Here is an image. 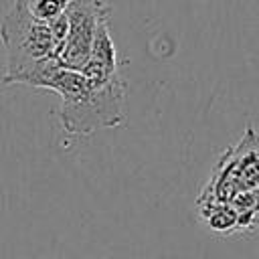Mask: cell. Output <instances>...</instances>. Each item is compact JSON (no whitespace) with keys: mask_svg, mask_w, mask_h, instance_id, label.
I'll list each match as a JSON object with an SVG mask.
<instances>
[{"mask_svg":"<svg viewBox=\"0 0 259 259\" xmlns=\"http://www.w3.org/2000/svg\"><path fill=\"white\" fill-rule=\"evenodd\" d=\"M57 115L63 130L71 136H91L97 130L121 125L125 121L123 75L87 79V89L71 101H61Z\"/></svg>","mask_w":259,"mask_h":259,"instance_id":"1","label":"cell"},{"mask_svg":"<svg viewBox=\"0 0 259 259\" xmlns=\"http://www.w3.org/2000/svg\"><path fill=\"white\" fill-rule=\"evenodd\" d=\"M0 38L6 51L4 85L30 65L55 57V36L51 24L32 16V12L20 0H14L12 8L4 14Z\"/></svg>","mask_w":259,"mask_h":259,"instance_id":"2","label":"cell"},{"mask_svg":"<svg viewBox=\"0 0 259 259\" xmlns=\"http://www.w3.org/2000/svg\"><path fill=\"white\" fill-rule=\"evenodd\" d=\"M259 190V132L247 127L243 138L217 162L198 202L229 204L239 194Z\"/></svg>","mask_w":259,"mask_h":259,"instance_id":"3","label":"cell"},{"mask_svg":"<svg viewBox=\"0 0 259 259\" xmlns=\"http://www.w3.org/2000/svg\"><path fill=\"white\" fill-rule=\"evenodd\" d=\"M65 16L67 34L55 59L63 67L81 71L89 59L91 45L99 24L109 22L111 18V4L109 0H73Z\"/></svg>","mask_w":259,"mask_h":259,"instance_id":"4","label":"cell"},{"mask_svg":"<svg viewBox=\"0 0 259 259\" xmlns=\"http://www.w3.org/2000/svg\"><path fill=\"white\" fill-rule=\"evenodd\" d=\"M20 2L32 12V16H36L38 20L51 22L61 14H65L73 0H20Z\"/></svg>","mask_w":259,"mask_h":259,"instance_id":"5","label":"cell"}]
</instances>
